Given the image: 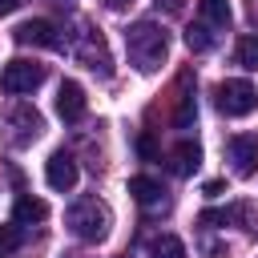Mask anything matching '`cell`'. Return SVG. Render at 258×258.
Here are the masks:
<instances>
[{"mask_svg":"<svg viewBox=\"0 0 258 258\" xmlns=\"http://www.w3.org/2000/svg\"><path fill=\"white\" fill-rule=\"evenodd\" d=\"M125 48H129V60L137 64V73H157L169 56V32L153 20H137L125 28Z\"/></svg>","mask_w":258,"mask_h":258,"instance_id":"obj_1","label":"cell"},{"mask_svg":"<svg viewBox=\"0 0 258 258\" xmlns=\"http://www.w3.org/2000/svg\"><path fill=\"white\" fill-rule=\"evenodd\" d=\"M64 222H69V230H73L81 242H101V238L109 234L113 214H109V206H105L101 198H81V202L69 206Z\"/></svg>","mask_w":258,"mask_h":258,"instance_id":"obj_2","label":"cell"},{"mask_svg":"<svg viewBox=\"0 0 258 258\" xmlns=\"http://www.w3.org/2000/svg\"><path fill=\"white\" fill-rule=\"evenodd\" d=\"M44 81V64H36V60H24V56H16V60H8L4 69H0V89L4 93H32L36 85Z\"/></svg>","mask_w":258,"mask_h":258,"instance_id":"obj_3","label":"cell"},{"mask_svg":"<svg viewBox=\"0 0 258 258\" xmlns=\"http://www.w3.org/2000/svg\"><path fill=\"white\" fill-rule=\"evenodd\" d=\"M218 109L226 117H246L258 109V89L250 81H222L218 85Z\"/></svg>","mask_w":258,"mask_h":258,"instance_id":"obj_4","label":"cell"},{"mask_svg":"<svg viewBox=\"0 0 258 258\" xmlns=\"http://www.w3.org/2000/svg\"><path fill=\"white\" fill-rule=\"evenodd\" d=\"M77 177H81V169H77V161H73V153H64V149H56L48 161H44V181L56 189V194H69L73 185H77Z\"/></svg>","mask_w":258,"mask_h":258,"instance_id":"obj_5","label":"cell"},{"mask_svg":"<svg viewBox=\"0 0 258 258\" xmlns=\"http://www.w3.org/2000/svg\"><path fill=\"white\" fill-rule=\"evenodd\" d=\"M226 157L234 161V173L238 177H250L258 169V137L254 133H238L226 141Z\"/></svg>","mask_w":258,"mask_h":258,"instance_id":"obj_6","label":"cell"},{"mask_svg":"<svg viewBox=\"0 0 258 258\" xmlns=\"http://www.w3.org/2000/svg\"><path fill=\"white\" fill-rule=\"evenodd\" d=\"M12 40L16 44H32V48H56L60 44L56 40V28L48 20H24V24H16L12 28Z\"/></svg>","mask_w":258,"mask_h":258,"instance_id":"obj_7","label":"cell"},{"mask_svg":"<svg viewBox=\"0 0 258 258\" xmlns=\"http://www.w3.org/2000/svg\"><path fill=\"white\" fill-rule=\"evenodd\" d=\"M56 117L69 121V125L85 117V89H81L77 81H64V85L56 89Z\"/></svg>","mask_w":258,"mask_h":258,"instance_id":"obj_8","label":"cell"},{"mask_svg":"<svg viewBox=\"0 0 258 258\" xmlns=\"http://www.w3.org/2000/svg\"><path fill=\"white\" fill-rule=\"evenodd\" d=\"M8 125L16 129V133H12V141H16V145H28V141L40 133V113H36L32 105H24V101H20V105L8 113Z\"/></svg>","mask_w":258,"mask_h":258,"instance_id":"obj_9","label":"cell"},{"mask_svg":"<svg viewBox=\"0 0 258 258\" xmlns=\"http://www.w3.org/2000/svg\"><path fill=\"white\" fill-rule=\"evenodd\" d=\"M198 165H202V149H198L194 141H181V145L169 149V169H173L177 177H189Z\"/></svg>","mask_w":258,"mask_h":258,"instance_id":"obj_10","label":"cell"},{"mask_svg":"<svg viewBox=\"0 0 258 258\" xmlns=\"http://www.w3.org/2000/svg\"><path fill=\"white\" fill-rule=\"evenodd\" d=\"M129 194H133V202L137 206H161V181H153V177H129Z\"/></svg>","mask_w":258,"mask_h":258,"instance_id":"obj_11","label":"cell"},{"mask_svg":"<svg viewBox=\"0 0 258 258\" xmlns=\"http://www.w3.org/2000/svg\"><path fill=\"white\" fill-rule=\"evenodd\" d=\"M44 218H48V206L40 198H16V210H12L16 226H32V222H44Z\"/></svg>","mask_w":258,"mask_h":258,"instance_id":"obj_12","label":"cell"},{"mask_svg":"<svg viewBox=\"0 0 258 258\" xmlns=\"http://www.w3.org/2000/svg\"><path fill=\"white\" fill-rule=\"evenodd\" d=\"M81 60H85L89 69H101V73H109V56H105V40H101L97 32H85V48H81Z\"/></svg>","mask_w":258,"mask_h":258,"instance_id":"obj_13","label":"cell"},{"mask_svg":"<svg viewBox=\"0 0 258 258\" xmlns=\"http://www.w3.org/2000/svg\"><path fill=\"white\" fill-rule=\"evenodd\" d=\"M198 8H202V20L210 24V28H226L230 24V0H198Z\"/></svg>","mask_w":258,"mask_h":258,"instance_id":"obj_14","label":"cell"},{"mask_svg":"<svg viewBox=\"0 0 258 258\" xmlns=\"http://www.w3.org/2000/svg\"><path fill=\"white\" fill-rule=\"evenodd\" d=\"M149 258H185V246L177 234H161L149 242Z\"/></svg>","mask_w":258,"mask_h":258,"instance_id":"obj_15","label":"cell"},{"mask_svg":"<svg viewBox=\"0 0 258 258\" xmlns=\"http://www.w3.org/2000/svg\"><path fill=\"white\" fill-rule=\"evenodd\" d=\"M185 85H189V77H181V97H177V117H173V125H177V129H189V125H194V117H198L194 93H185Z\"/></svg>","mask_w":258,"mask_h":258,"instance_id":"obj_16","label":"cell"},{"mask_svg":"<svg viewBox=\"0 0 258 258\" xmlns=\"http://www.w3.org/2000/svg\"><path fill=\"white\" fill-rule=\"evenodd\" d=\"M234 60L242 64V69H258V36H238V44H234Z\"/></svg>","mask_w":258,"mask_h":258,"instance_id":"obj_17","label":"cell"},{"mask_svg":"<svg viewBox=\"0 0 258 258\" xmlns=\"http://www.w3.org/2000/svg\"><path fill=\"white\" fill-rule=\"evenodd\" d=\"M185 44H189V52H206V48L214 44V32H210V24H206V20L189 24V28H185Z\"/></svg>","mask_w":258,"mask_h":258,"instance_id":"obj_18","label":"cell"},{"mask_svg":"<svg viewBox=\"0 0 258 258\" xmlns=\"http://www.w3.org/2000/svg\"><path fill=\"white\" fill-rule=\"evenodd\" d=\"M16 246H20V230H16V222H12V226H0V258H8Z\"/></svg>","mask_w":258,"mask_h":258,"instance_id":"obj_19","label":"cell"},{"mask_svg":"<svg viewBox=\"0 0 258 258\" xmlns=\"http://www.w3.org/2000/svg\"><path fill=\"white\" fill-rule=\"evenodd\" d=\"M198 226H230V214L226 210H202L198 214Z\"/></svg>","mask_w":258,"mask_h":258,"instance_id":"obj_20","label":"cell"},{"mask_svg":"<svg viewBox=\"0 0 258 258\" xmlns=\"http://www.w3.org/2000/svg\"><path fill=\"white\" fill-rule=\"evenodd\" d=\"M202 250H206V258H226V246L222 242H202Z\"/></svg>","mask_w":258,"mask_h":258,"instance_id":"obj_21","label":"cell"},{"mask_svg":"<svg viewBox=\"0 0 258 258\" xmlns=\"http://www.w3.org/2000/svg\"><path fill=\"white\" fill-rule=\"evenodd\" d=\"M222 189H226V181H218V177H214V181H206V198H218Z\"/></svg>","mask_w":258,"mask_h":258,"instance_id":"obj_22","label":"cell"},{"mask_svg":"<svg viewBox=\"0 0 258 258\" xmlns=\"http://www.w3.org/2000/svg\"><path fill=\"white\" fill-rule=\"evenodd\" d=\"M20 4H24V0H0V16H12Z\"/></svg>","mask_w":258,"mask_h":258,"instance_id":"obj_23","label":"cell"},{"mask_svg":"<svg viewBox=\"0 0 258 258\" xmlns=\"http://www.w3.org/2000/svg\"><path fill=\"white\" fill-rule=\"evenodd\" d=\"M133 0H105V8H113V12H121V8H129Z\"/></svg>","mask_w":258,"mask_h":258,"instance_id":"obj_24","label":"cell"},{"mask_svg":"<svg viewBox=\"0 0 258 258\" xmlns=\"http://www.w3.org/2000/svg\"><path fill=\"white\" fill-rule=\"evenodd\" d=\"M157 4H165L169 12H177V8H181V0H157Z\"/></svg>","mask_w":258,"mask_h":258,"instance_id":"obj_25","label":"cell"}]
</instances>
